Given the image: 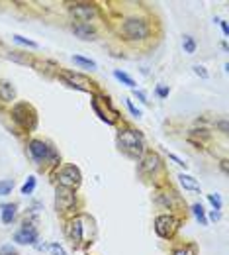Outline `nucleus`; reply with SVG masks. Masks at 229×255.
I'll use <instances>...</instances> for the list:
<instances>
[{
  "mask_svg": "<svg viewBox=\"0 0 229 255\" xmlns=\"http://www.w3.org/2000/svg\"><path fill=\"white\" fill-rule=\"evenodd\" d=\"M118 145L130 157H139L143 153V137L133 129H126L118 135Z\"/></svg>",
  "mask_w": 229,
  "mask_h": 255,
  "instance_id": "nucleus-1",
  "label": "nucleus"
},
{
  "mask_svg": "<svg viewBox=\"0 0 229 255\" xmlns=\"http://www.w3.org/2000/svg\"><path fill=\"white\" fill-rule=\"evenodd\" d=\"M30 153H32V157L35 163H39V165H43V163H49V161H57V153L53 151V147H49L45 141H41V139H32L30 141Z\"/></svg>",
  "mask_w": 229,
  "mask_h": 255,
  "instance_id": "nucleus-2",
  "label": "nucleus"
},
{
  "mask_svg": "<svg viewBox=\"0 0 229 255\" xmlns=\"http://www.w3.org/2000/svg\"><path fill=\"white\" fill-rule=\"evenodd\" d=\"M122 33L126 35V39H145L149 35V26L141 18H131L124 22Z\"/></svg>",
  "mask_w": 229,
  "mask_h": 255,
  "instance_id": "nucleus-3",
  "label": "nucleus"
},
{
  "mask_svg": "<svg viewBox=\"0 0 229 255\" xmlns=\"http://www.w3.org/2000/svg\"><path fill=\"white\" fill-rule=\"evenodd\" d=\"M71 14L75 16V20H78V22H82V24H88V22L98 14V10H96L94 4H75V6L71 8Z\"/></svg>",
  "mask_w": 229,
  "mask_h": 255,
  "instance_id": "nucleus-4",
  "label": "nucleus"
},
{
  "mask_svg": "<svg viewBox=\"0 0 229 255\" xmlns=\"http://www.w3.org/2000/svg\"><path fill=\"white\" fill-rule=\"evenodd\" d=\"M176 228H178V220H174L172 216H159L155 220V230L161 238H170Z\"/></svg>",
  "mask_w": 229,
  "mask_h": 255,
  "instance_id": "nucleus-5",
  "label": "nucleus"
},
{
  "mask_svg": "<svg viewBox=\"0 0 229 255\" xmlns=\"http://www.w3.org/2000/svg\"><path fill=\"white\" fill-rule=\"evenodd\" d=\"M14 242L16 244H22V246H26V244H30L33 246L35 242H37V230L33 228V226H24V228H20L16 234H14Z\"/></svg>",
  "mask_w": 229,
  "mask_h": 255,
  "instance_id": "nucleus-6",
  "label": "nucleus"
},
{
  "mask_svg": "<svg viewBox=\"0 0 229 255\" xmlns=\"http://www.w3.org/2000/svg\"><path fill=\"white\" fill-rule=\"evenodd\" d=\"M61 187H67V189H71V187H76L78 183H80V173H78V169L76 167H65L63 171H61Z\"/></svg>",
  "mask_w": 229,
  "mask_h": 255,
  "instance_id": "nucleus-7",
  "label": "nucleus"
},
{
  "mask_svg": "<svg viewBox=\"0 0 229 255\" xmlns=\"http://www.w3.org/2000/svg\"><path fill=\"white\" fill-rule=\"evenodd\" d=\"M71 30L76 33L80 39H94V35H96V30H94L90 24H82V22L73 24V26H71Z\"/></svg>",
  "mask_w": 229,
  "mask_h": 255,
  "instance_id": "nucleus-8",
  "label": "nucleus"
},
{
  "mask_svg": "<svg viewBox=\"0 0 229 255\" xmlns=\"http://www.w3.org/2000/svg\"><path fill=\"white\" fill-rule=\"evenodd\" d=\"M69 238L73 240V244H80L82 242V224H80V218L73 220L69 224Z\"/></svg>",
  "mask_w": 229,
  "mask_h": 255,
  "instance_id": "nucleus-9",
  "label": "nucleus"
},
{
  "mask_svg": "<svg viewBox=\"0 0 229 255\" xmlns=\"http://www.w3.org/2000/svg\"><path fill=\"white\" fill-rule=\"evenodd\" d=\"M16 204L14 202H8V204H2L0 206V218H2V222L4 224H12L14 222V218H16Z\"/></svg>",
  "mask_w": 229,
  "mask_h": 255,
  "instance_id": "nucleus-10",
  "label": "nucleus"
},
{
  "mask_svg": "<svg viewBox=\"0 0 229 255\" xmlns=\"http://www.w3.org/2000/svg\"><path fill=\"white\" fill-rule=\"evenodd\" d=\"M14 98V87L8 81H0V100L10 102Z\"/></svg>",
  "mask_w": 229,
  "mask_h": 255,
  "instance_id": "nucleus-11",
  "label": "nucleus"
},
{
  "mask_svg": "<svg viewBox=\"0 0 229 255\" xmlns=\"http://www.w3.org/2000/svg\"><path fill=\"white\" fill-rule=\"evenodd\" d=\"M178 179H180V185L184 187V189H188V191H200V185H198V181L194 177H190V175H178Z\"/></svg>",
  "mask_w": 229,
  "mask_h": 255,
  "instance_id": "nucleus-12",
  "label": "nucleus"
},
{
  "mask_svg": "<svg viewBox=\"0 0 229 255\" xmlns=\"http://www.w3.org/2000/svg\"><path fill=\"white\" fill-rule=\"evenodd\" d=\"M182 47H184V51H186L188 55H192V53L196 51V41H194V37H192V35H184V37H182Z\"/></svg>",
  "mask_w": 229,
  "mask_h": 255,
  "instance_id": "nucleus-13",
  "label": "nucleus"
},
{
  "mask_svg": "<svg viewBox=\"0 0 229 255\" xmlns=\"http://www.w3.org/2000/svg\"><path fill=\"white\" fill-rule=\"evenodd\" d=\"M192 212H194V216H196V220L202 226H208V218H206V210H204V206L202 204H194L192 206Z\"/></svg>",
  "mask_w": 229,
  "mask_h": 255,
  "instance_id": "nucleus-14",
  "label": "nucleus"
},
{
  "mask_svg": "<svg viewBox=\"0 0 229 255\" xmlns=\"http://www.w3.org/2000/svg\"><path fill=\"white\" fill-rule=\"evenodd\" d=\"M114 77H116L118 81H122L126 87H130V89H135V81L131 79L130 75H126V73H122V71H114Z\"/></svg>",
  "mask_w": 229,
  "mask_h": 255,
  "instance_id": "nucleus-15",
  "label": "nucleus"
},
{
  "mask_svg": "<svg viewBox=\"0 0 229 255\" xmlns=\"http://www.w3.org/2000/svg\"><path fill=\"white\" fill-rule=\"evenodd\" d=\"M14 189V181H10V179H6V181H0V196H6V194H10Z\"/></svg>",
  "mask_w": 229,
  "mask_h": 255,
  "instance_id": "nucleus-16",
  "label": "nucleus"
},
{
  "mask_svg": "<svg viewBox=\"0 0 229 255\" xmlns=\"http://www.w3.org/2000/svg\"><path fill=\"white\" fill-rule=\"evenodd\" d=\"M33 189H35V177H28V181L24 183V187H22V194H32Z\"/></svg>",
  "mask_w": 229,
  "mask_h": 255,
  "instance_id": "nucleus-17",
  "label": "nucleus"
},
{
  "mask_svg": "<svg viewBox=\"0 0 229 255\" xmlns=\"http://www.w3.org/2000/svg\"><path fill=\"white\" fill-rule=\"evenodd\" d=\"M73 61L78 65H82V67H90V69H96V63L94 61H90V59H84V57H80V55H75L73 57Z\"/></svg>",
  "mask_w": 229,
  "mask_h": 255,
  "instance_id": "nucleus-18",
  "label": "nucleus"
},
{
  "mask_svg": "<svg viewBox=\"0 0 229 255\" xmlns=\"http://www.w3.org/2000/svg\"><path fill=\"white\" fill-rule=\"evenodd\" d=\"M14 41H18V43H22V45H28V47H37V43L35 41H30V39H26V37H22V35H14Z\"/></svg>",
  "mask_w": 229,
  "mask_h": 255,
  "instance_id": "nucleus-19",
  "label": "nucleus"
},
{
  "mask_svg": "<svg viewBox=\"0 0 229 255\" xmlns=\"http://www.w3.org/2000/svg\"><path fill=\"white\" fill-rule=\"evenodd\" d=\"M208 200L214 204L216 210H222V198H220L218 194H208Z\"/></svg>",
  "mask_w": 229,
  "mask_h": 255,
  "instance_id": "nucleus-20",
  "label": "nucleus"
},
{
  "mask_svg": "<svg viewBox=\"0 0 229 255\" xmlns=\"http://www.w3.org/2000/svg\"><path fill=\"white\" fill-rule=\"evenodd\" d=\"M192 69H194V73H196L198 77H202V79H208V77H210V73L206 71V67H204V65H194Z\"/></svg>",
  "mask_w": 229,
  "mask_h": 255,
  "instance_id": "nucleus-21",
  "label": "nucleus"
},
{
  "mask_svg": "<svg viewBox=\"0 0 229 255\" xmlns=\"http://www.w3.org/2000/svg\"><path fill=\"white\" fill-rule=\"evenodd\" d=\"M49 250H51V254H53V255H67L59 244H51V246H49Z\"/></svg>",
  "mask_w": 229,
  "mask_h": 255,
  "instance_id": "nucleus-22",
  "label": "nucleus"
},
{
  "mask_svg": "<svg viewBox=\"0 0 229 255\" xmlns=\"http://www.w3.org/2000/svg\"><path fill=\"white\" fill-rule=\"evenodd\" d=\"M126 104H128V108H130V112H131V114H133V116H135V118H139V116H141V112H139V110H137V108H135V106L131 104V100H126Z\"/></svg>",
  "mask_w": 229,
  "mask_h": 255,
  "instance_id": "nucleus-23",
  "label": "nucleus"
},
{
  "mask_svg": "<svg viewBox=\"0 0 229 255\" xmlns=\"http://www.w3.org/2000/svg\"><path fill=\"white\" fill-rule=\"evenodd\" d=\"M172 255H194V254H192V248H180V250H176Z\"/></svg>",
  "mask_w": 229,
  "mask_h": 255,
  "instance_id": "nucleus-24",
  "label": "nucleus"
},
{
  "mask_svg": "<svg viewBox=\"0 0 229 255\" xmlns=\"http://www.w3.org/2000/svg\"><path fill=\"white\" fill-rule=\"evenodd\" d=\"M157 95L164 98V96H168V89H164V87H157Z\"/></svg>",
  "mask_w": 229,
  "mask_h": 255,
  "instance_id": "nucleus-25",
  "label": "nucleus"
},
{
  "mask_svg": "<svg viewBox=\"0 0 229 255\" xmlns=\"http://www.w3.org/2000/svg\"><path fill=\"white\" fill-rule=\"evenodd\" d=\"M168 157H170V159H172V161H176V163H178V165H180V167H186V163H184V161L180 159V157H176V155H174V153H170V155H168Z\"/></svg>",
  "mask_w": 229,
  "mask_h": 255,
  "instance_id": "nucleus-26",
  "label": "nucleus"
},
{
  "mask_svg": "<svg viewBox=\"0 0 229 255\" xmlns=\"http://www.w3.org/2000/svg\"><path fill=\"white\" fill-rule=\"evenodd\" d=\"M133 95L137 96V98H139V100H141V102H147V96L143 95V93H141V91H133Z\"/></svg>",
  "mask_w": 229,
  "mask_h": 255,
  "instance_id": "nucleus-27",
  "label": "nucleus"
},
{
  "mask_svg": "<svg viewBox=\"0 0 229 255\" xmlns=\"http://www.w3.org/2000/svg\"><path fill=\"white\" fill-rule=\"evenodd\" d=\"M220 216H222V214H220L218 210H214V212L210 214V218H212V220H220Z\"/></svg>",
  "mask_w": 229,
  "mask_h": 255,
  "instance_id": "nucleus-28",
  "label": "nucleus"
},
{
  "mask_svg": "<svg viewBox=\"0 0 229 255\" xmlns=\"http://www.w3.org/2000/svg\"><path fill=\"white\" fill-rule=\"evenodd\" d=\"M220 26H222V30H224V33H226V35H228V33H229L228 22H220Z\"/></svg>",
  "mask_w": 229,
  "mask_h": 255,
  "instance_id": "nucleus-29",
  "label": "nucleus"
},
{
  "mask_svg": "<svg viewBox=\"0 0 229 255\" xmlns=\"http://www.w3.org/2000/svg\"><path fill=\"white\" fill-rule=\"evenodd\" d=\"M220 128H222V131L226 133V131H228V122H226V120H224V122H220Z\"/></svg>",
  "mask_w": 229,
  "mask_h": 255,
  "instance_id": "nucleus-30",
  "label": "nucleus"
}]
</instances>
